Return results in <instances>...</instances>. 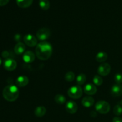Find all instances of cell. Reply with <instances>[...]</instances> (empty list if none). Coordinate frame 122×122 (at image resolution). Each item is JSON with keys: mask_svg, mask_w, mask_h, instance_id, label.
Listing matches in <instances>:
<instances>
[{"mask_svg": "<svg viewBox=\"0 0 122 122\" xmlns=\"http://www.w3.org/2000/svg\"><path fill=\"white\" fill-rule=\"evenodd\" d=\"M111 94L112 96L117 97L122 95V86L120 84H116L111 89Z\"/></svg>", "mask_w": 122, "mask_h": 122, "instance_id": "8fae6325", "label": "cell"}, {"mask_svg": "<svg viewBox=\"0 0 122 122\" xmlns=\"http://www.w3.org/2000/svg\"><path fill=\"white\" fill-rule=\"evenodd\" d=\"M35 59V55L32 51H27L25 52L23 56V60L26 63H32Z\"/></svg>", "mask_w": 122, "mask_h": 122, "instance_id": "30bf717a", "label": "cell"}, {"mask_svg": "<svg viewBox=\"0 0 122 122\" xmlns=\"http://www.w3.org/2000/svg\"><path fill=\"white\" fill-rule=\"evenodd\" d=\"M2 95L5 100L9 102H13L18 98L19 96V91L17 87L14 85L7 86L3 89Z\"/></svg>", "mask_w": 122, "mask_h": 122, "instance_id": "7a4b0ae2", "label": "cell"}, {"mask_svg": "<svg viewBox=\"0 0 122 122\" xmlns=\"http://www.w3.org/2000/svg\"><path fill=\"white\" fill-rule=\"evenodd\" d=\"M4 67L8 71H13L17 67L16 61L11 58H8L4 62Z\"/></svg>", "mask_w": 122, "mask_h": 122, "instance_id": "ba28073f", "label": "cell"}, {"mask_svg": "<svg viewBox=\"0 0 122 122\" xmlns=\"http://www.w3.org/2000/svg\"><path fill=\"white\" fill-rule=\"evenodd\" d=\"M107 57H108L107 54L103 51H101L97 54L95 59H96L97 61L99 62V63H104L107 60Z\"/></svg>", "mask_w": 122, "mask_h": 122, "instance_id": "ac0fdd59", "label": "cell"}, {"mask_svg": "<svg viewBox=\"0 0 122 122\" xmlns=\"http://www.w3.org/2000/svg\"><path fill=\"white\" fill-rule=\"evenodd\" d=\"M66 110L67 112L70 114H75L76 113L78 109L77 105L75 101H69L66 102Z\"/></svg>", "mask_w": 122, "mask_h": 122, "instance_id": "9c48e42d", "label": "cell"}, {"mask_svg": "<svg viewBox=\"0 0 122 122\" xmlns=\"http://www.w3.org/2000/svg\"><path fill=\"white\" fill-rule=\"evenodd\" d=\"M93 82L94 85L97 86H101L103 83V80L102 77L99 75H95L93 78Z\"/></svg>", "mask_w": 122, "mask_h": 122, "instance_id": "603a6c76", "label": "cell"}, {"mask_svg": "<svg viewBox=\"0 0 122 122\" xmlns=\"http://www.w3.org/2000/svg\"><path fill=\"white\" fill-rule=\"evenodd\" d=\"M69 97L73 99H78L82 97L83 90L79 85H75L70 87L67 91Z\"/></svg>", "mask_w": 122, "mask_h": 122, "instance_id": "3957f363", "label": "cell"}, {"mask_svg": "<svg viewBox=\"0 0 122 122\" xmlns=\"http://www.w3.org/2000/svg\"><path fill=\"white\" fill-rule=\"evenodd\" d=\"M113 113L116 116H120L122 114V107L120 104H117L113 108Z\"/></svg>", "mask_w": 122, "mask_h": 122, "instance_id": "cb8c5ba5", "label": "cell"}, {"mask_svg": "<svg viewBox=\"0 0 122 122\" xmlns=\"http://www.w3.org/2000/svg\"><path fill=\"white\" fill-rule=\"evenodd\" d=\"M54 100L58 104H63L66 101V98L62 94H57L54 97Z\"/></svg>", "mask_w": 122, "mask_h": 122, "instance_id": "ffe728a7", "label": "cell"}, {"mask_svg": "<svg viewBox=\"0 0 122 122\" xmlns=\"http://www.w3.org/2000/svg\"><path fill=\"white\" fill-rule=\"evenodd\" d=\"M17 86L19 87H25L29 83V78L26 76H20L15 81Z\"/></svg>", "mask_w": 122, "mask_h": 122, "instance_id": "4fadbf2b", "label": "cell"}, {"mask_svg": "<svg viewBox=\"0 0 122 122\" xmlns=\"http://www.w3.org/2000/svg\"><path fill=\"white\" fill-rule=\"evenodd\" d=\"M86 80V76L85 74H79L76 77V82H77V85L81 86L83 85L85 82Z\"/></svg>", "mask_w": 122, "mask_h": 122, "instance_id": "44dd1931", "label": "cell"}, {"mask_svg": "<svg viewBox=\"0 0 122 122\" xmlns=\"http://www.w3.org/2000/svg\"><path fill=\"white\" fill-rule=\"evenodd\" d=\"M33 0H16L17 5L20 8H26L29 7L33 3Z\"/></svg>", "mask_w": 122, "mask_h": 122, "instance_id": "2e32d148", "label": "cell"}, {"mask_svg": "<svg viewBox=\"0 0 122 122\" xmlns=\"http://www.w3.org/2000/svg\"><path fill=\"white\" fill-rule=\"evenodd\" d=\"M46 112V109L44 106H39L36 107L35 110V114L36 117H43L45 114Z\"/></svg>", "mask_w": 122, "mask_h": 122, "instance_id": "e0dca14e", "label": "cell"}, {"mask_svg": "<svg viewBox=\"0 0 122 122\" xmlns=\"http://www.w3.org/2000/svg\"><path fill=\"white\" fill-rule=\"evenodd\" d=\"M75 78V75L73 71H68L67 73H66V74L65 75V79L66 81L68 82H71L74 81Z\"/></svg>", "mask_w": 122, "mask_h": 122, "instance_id": "7402d4cb", "label": "cell"}, {"mask_svg": "<svg viewBox=\"0 0 122 122\" xmlns=\"http://www.w3.org/2000/svg\"><path fill=\"white\" fill-rule=\"evenodd\" d=\"M51 35V31L49 29L45 28H41L38 30L36 32V37L40 41H45L48 39Z\"/></svg>", "mask_w": 122, "mask_h": 122, "instance_id": "5b68a950", "label": "cell"}, {"mask_svg": "<svg viewBox=\"0 0 122 122\" xmlns=\"http://www.w3.org/2000/svg\"><path fill=\"white\" fill-rule=\"evenodd\" d=\"M121 104H122V101H121Z\"/></svg>", "mask_w": 122, "mask_h": 122, "instance_id": "f546056e", "label": "cell"}, {"mask_svg": "<svg viewBox=\"0 0 122 122\" xmlns=\"http://www.w3.org/2000/svg\"><path fill=\"white\" fill-rule=\"evenodd\" d=\"M95 108L97 112L100 114H107L110 110V106L107 101L101 100L97 102L95 106Z\"/></svg>", "mask_w": 122, "mask_h": 122, "instance_id": "277c9868", "label": "cell"}, {"mask_svg": "<svg viewBox=\"0 0 122 122\" xmlns=\"http://www.w3.org/2000/svg\"><path fill=\"white\" fill-rule=\"evenodd\" d=\"M94 99L91 96H86L83 98L82 101V104L83 107L89 108V107H92L94 104Z\"/></svg>", "mask_w": 122, "mask_h": 122, "instance_id": "5bb4252c", "label": "cell"}, {"mask_svg": "<svg viewBox=\"0 0 122 122\" xmlns=\"http://www.w3.org/2000/svg\"><path fill=\"white\" fill-rule=\"evenodd\" d=\"M14 52L16 54L20 55L23 53H25V51L26 50L25 45L22 42H18L14 46Z\"/></svg>", "mask_w": 122, "mask_h": 122, "instance_id": "9a60e30c", "label": "cell"}, {"mask_svg": "<svg viewBox=\"0 0 122 122\" xmlns=\"http://www.w3.org/2000/svg\"><path fill=\"white\" fill-rule=\"evenodd\" d=\"M114 81L117 84L122 83V74L117 73L114 76Z\"/></svg>", "mask_w": 122, "mask_h": 122, "instance_id": "d4e9b609", "label": "cell"}, {"mask_svg": "<svg viewBox=\"0 0 122 122\" xmlns=\"http://www.w3.org/2000/svg\"><path fill=\"white\" fill-rule=\"evenodd\" d=\"M8 56H9V54H8V51H4L2 52V56L4 57V58H7V57H8Z\"/></svg>", "mask_w": 122, "mask_h": 122, "instance_id": "83f0119b", "label": "cell"}, {"mask_svg": "<svg viewBox=\"0 0 122 122\" xmlns=\"http://www.w3.org/2000/svg\"><path fill=\"white\" fill-rule=\"evenodd\" d=\"M113 122H122V119L119 117H116L113 118Z\"/></svg>", "mask_w": 122, "mask_h": 122, "instance_id": "4316f807", "label": "cell"}, {"mask_svg": "<svg viewBox=\"0 0 122 122\" xmlns=\"http://www.w3.org/2000/svg\"><path fill=\"white\" fill-rule=\"evenodd\" d=\"M39 4L43 10H47L50 7V2L48 0H39Z\"/></svg>", "mask_w": 122, "mask_h": 122, "instance_id": "d6986e66", "label": "cell"}, {"mask_svg": "<svg viewBox=\"0 0 122 122\" xmlns=\"http://www.w3.org/2000/svg\"><path fill=\"white\" fill-rule=\"evenodd\" d=\"M97 91V87L95 86L94 85L89 83V84H87L85 86L84 92L85 93L86 95H89V96L95 94H96Z\"/></svg>", "mask_w": 122, "mask_h": 122, "instance_id": "7c38bea8", "label": "cell"}, {"mask_svg": "<svg viewBox=\"0 0 122 122\" xmlns=\"http://www.w3.org/2000/svg\"><path fill=\"white\" fill-rule=\"evenodd\" d=\"M111 66L109 64L103 63L98 67L97 72L99 75L102 76H106L110 73Z\"/></svg>", "mask_w": 122, "mask_h": 122, "instance_id": "8992f818", "label": "cell"}, {"mask_svg": "<svg viewBox=\"0 0 122 122\" xmlns=\"http://www.w3.org/2000/svg\"><path fill=\"white\" fill-rule=\"evenodd\" d=\"M1 63H2V60H1V58H0V66H1Z\"/></svg>", "mask_w": 122, "mask_h": 122, "instance_id": "f1b7e54d", "label": "cell"}, {"mask_svg": "<svg viewBox=\"0 0 122 122\" xmlns=\"http://www.w3.org/2000/svg\"><path fill=\"white\" fill-rule=\"evenodd\" d=\"M23 40L26 45L30 46V47H33L37 45L38 44V41H37L36 37L32 35L31 34H27L24 36Z\"/></svg>", "mask_w": 122, "mask_h": 122, "instance_id": "52a82bcc", "label": "cell"}, {"mask_svg": "<svg viewBox=\"0 0 122 122\" xmlns=\"http://www.w3.org/2000/svg\"><path fill=\"white\" fill-rule=\"evenodd\" d=\"M10 0H0V6H4L8 3Z\"/></svg>", "mask_w": 122, "mask_h": 122, "instance_id": "484cf974", "label": "cell"}, {"mask_svg": "<svg viewBox=\"0 0 122 122\" xmlns=\"http://www.w3.org/2000/svg\"><path fill=\"white\" fill-rule=\"evenodd\" d=\"M36 56L41 60H46L52 54V47L51 44L46 41L39 42L35 50Z\"/></svg>", "mask_w": 122, "mask_h": 122, "instance_id": "6da1fadb", "label": "cell"}]
</instances>
